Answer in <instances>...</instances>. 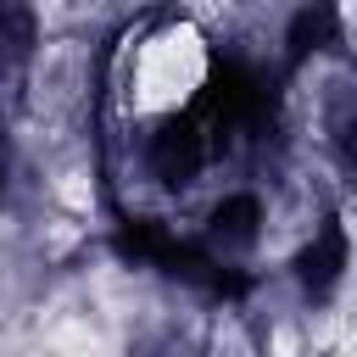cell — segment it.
<instances>
[{
	"instance_id": "1",
	"label": "cell",
	"mask_w": 357,
	"mask_h": 357,
	"mask_svg": "<svg viewBox=\"0 0 357 357\" xmlns=\"http://www.w3.org/2000/svg\"><path fill=\"white\" fill-rule=\"evenodd\" d=\"M262 223H268L262 195H251V190H229V195L212 206V218H206V257L234 262L240 251H251V245L262 240Z\"/></svg>"
},
{
	"instance_id": "2",
	"label": "cell",
	"mask_w": 357,
	"mask_h": 357,
	"mask_svg": "<svg viewBox=\"0 0 357 357\" xmlns=\"http://www.w3.org/2000/svg\"><path fill=\"white\" fill-rule=\"evenodd\" d=\"M346 257H351L346 223H340V218L312 223V240L296 251V279H301V290H307V296H329V290L340 284V273H346Z\"/></svg>"
},
{
	"instance_id": "3",
	"label": "cell",
	"mask_w": 357,
	"mask_h": 357,
	"mask_svg": "<svg viewBox=\"0 0 357 357\" xmlns=\"http://www.w3.org/2000/svg\"><path fill=\"white\" fill-rule=\"evenodd\" d=\"M45 45V22H39V6L33 0H0V67L17 73L39 56Z\"/></svg>"
},
{
	"instance_id": "4",
	"label": "cell",
	"mask_w": 357,
	"mask_h": 357,
	"mask_svg": "<svg viewBox=\"0 0 357 357\" xmlns=\"http://www.w3.org/2000/svg\"><path fill=\"white\" fill-rule=\"evenodd\" d=\"M324 45H335V6L329 0H307L290 11V28H284V61L301 67L307 56H318Z\"/></svg>"
},
{
	"instance_id": "5",
	"label": "cell",
	"mask_w": 357,
	"mask_h": 357,
	"mask_svg": "<svg viewBox=\"0 0 357 357\" xmlns=\"http://www.w3.org/2000/svg\"><path fill=\"white\" fill-rule=\"evenodd\" d=\"M6 184H11V139L0 134V195H6Z\"/></svg>"
}]
</instances>
